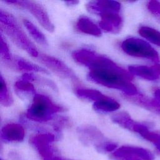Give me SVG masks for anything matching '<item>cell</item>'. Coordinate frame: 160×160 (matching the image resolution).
<instances>
[{
  "instance_id": "1",
  "label": "cell",
  "mask_w": 160,
  "mask_h": 160,
  "mask_svg": "<svg viewBox=\"0 0 160 160\" xmlns=\"http://www.w3.org/2000/svg\"><path fill=\"white\" fill-rule=\"evenodd\" d=\"M88 78L95 83L120 90L127 96L139 94L136 87L131 82L132 74L119 66L111 69L90 71Z\"/></svg>"
},
{
  "instance_id": "2",
  "label": "cell",
  "mask_w": 160,
  "mask_h": 160,
  "mask_svg": "<svg viewBox=\"0 0 160 160\" xmlns=\"http://www.w3.org/2000/svg\"><path fill=\"white\" fill-rule=\"evenodd\" d=\"M0 19L1 29L18 47L26 51L31 56L38 57L39 54L36 46L21 29L13 16L1 10Z\"/></svg>"
},
{
  "instance_id": "3",
  "label": "cell",
  "mask_w": 160,
  "mask_h": 160,
  "mask_svg": "<svg viewBox=\"0 0 160 160\" xmlns=\"http://www.w3.org/2000/svg\"><path fill=\"white\" fill-rule=\"evenodd\" d=\"M64 111L63 107L54 103L49 97L36 94L31 105L26 112V116L31 121L46 122L52 120L55 114Z\"/></svg>"
},
{
  "instance_id": "4",
  "label": "cell",
  "mask_w": 160,
  "mask_h": 160,
  "mask_svg": "<svg viewBox=\"0 0 160 160\" xmlns=\"http://www.w3.org/2000/svg\"><path fill=\"white\" fill-rule=\"evenodd\" d=\"M88 11L101 17L99 26L101 29L107 32L118 33L122 26V19L119 12L109 8L99 5L96 1H91L86 4Z\"/></svg>"
},
{
  "instance_id": "5",
  "label": "cell",
  "mask_w": 160,
  "mask_h": 160,
  "mask_svg": "<svg viewBox=\"0 0 160 160\" xmlns=\"http://www.w3.org/2000/svg\"><path fill=\"white\" fill-rule=\"evenodd\" d=\"M122 51L127 54L149 59L159 64L160 57L158 52L148 42L137 38H129L122 41L121 45Z\"/></svg>"
},
{
  "instance_id": "6",
  "label": "cell",
  "mask_w": 160,
  "mask_h": 160,
  "mask_svg": "<svg viewBox=\"0 0 160 160\" xmlns=\"http://www.w3.org/2000/svg\"><path fill=\"white\" fill-rule=\"evenodd\" d=\"M9 4H12L29 11L38 21L41 25L49 32L54 31V26L51 21L49 16L42 6L31 1H6Z\"/></svg>"
},
{
  "instance_id": "7",
  "label": "cell",
  "mask_w": 160,
  "mask_h": 160,
  "mask_svg": "<svg viewBox=\"0 0 160 160\" xmlns=\"http://www.w3.org/2000/svg\"><path fill=\"white\" fill-rule=\"evenodd\" d=\"M38 57L41 62L61 77L73 81H78L75 73L62 61L44 54H40Z\"/></svg>"
},
{
  "instance_id": "8",
  "label": "cell",
  "mask_w": 160,
  "mask_h": 160,
  "mask_svg": "<svg viewBox=\"0 0 160 160\" xmlns=\"http://www.w3.org/2000/svg\"><path fill=\"white\" fill-rule=\"evenodd\" d=\"M54 140L55 136L52 134L40 133L32 136L29 141L44 160H50L54 156L51 143Z\"/></svg>"
},
{
  "instance_id": "9",
  "label": "cell",
  "mask_w": 160,
  "mask_h": 160,
  "mask_svg": "<svg viewBox=\"0 0 160 160\" xmlns=\"http://www.w3.org/2000/svg\"><path fill=\"white\" fill-rule=\"evenodd\" d=\"M114 158L120 159L124 158L142 159V160H154L153 154L147 149L134 146H122L112 153Z\"/></svg>"
},
{
  "instance_id": "10",
  "label": "cell",
  "mask_w": 160,
  "mask_h": 160,
  "mask_svg": "<svg viewBox=\"0 0 160 160\" xmlns=\"http://www.w3.org/2000/svg\"><path fill=\"white\" fill-rule=\"evenodd\" d=\"M78 132L80 139L84 143L96 142V146H97L104 142V138L103 134L93 126L86 125L80 126L78 128Z\"/></svg>"
},
{
  "instance_id": "11",
  "label": "cell",
  "mask_w": 160,
  "mask_h": 160,
  "mask_svg": "<svg viewBox=\"0 0 160 160\" xmlns=\"http://www.w3.org/2000/svg\"><path fill=\"white\" fill-rule=\"evenodd\" d=\"M124 98L133 104L139 106L156 114L160 115V102L156 99H151L139 94L134 96L126 95Z\"/></svg>"
},
{
  "instance_id": "12",
  "label": "cell",
  "mask_w": 160,
  "mask_h": 160,
  "mask_svg": "<svg viewBox=\"0 0 160 160\" xmlns=\"http://www.w3.org/2000/svg\"><path fill=\"white\" fill-rule=\"evenodd\" d=\"M25 136L24 128L19 124L9 123L4 126L1 129V137L6 141L20 142Z\"/></svg>"
},
{
  "instance_id": "13",
  "label": "cell",
  "mask_w": 160,
  "mask_h": 160,
  "mask_svg": "<svg viewBox=\"0 0 160 160\" xmlns=\"http://www.w3.org/2000/svg\"><path fill=\"white\" fill-rule=\"evenodd\" d=\"M76 29L81 32L99 37L101 36V29L90 19L86 16L80 17L76 24Z\"/></svg>"
},
{
  "instance_id": "14",
  "label": "cell",
  "mask_w": 160,
  "mask_h": 160,
  "mask_svg": "<svg viewBox=\"0 0 160 160\" xmlns=\"http://www.w3.org/2000/svg\"><path fill=\"white\" fill-rule=\"evenodd\" d=\"M132 131L138 133L144 139L152 142L160 151V134L149 131L146 125L138 122L135 124Z\"/></svg>"
},
{
  "instance_id": "15",
  "label": "cell",
  "mask_w": 160,
  "mask_h": 160,
  "mask_svg": "<svg viewBox=\"0 0 160 160\" xmlns=\"http://www.w3.org/2000/svg\"><path fill=\"white\" fill-rule=\"evenodd\" d=\"M129 71L134 75L149 81H155L159 78V75L152 66H130Z\"/></svg>"
},
{
  "instance_id": "16",
  "label": "cell",
  "mask_w": 160,
  "mask_h": 160,
  "mask_svg": "<svg viewBox=\"0 0 160 160\" xmlns=\"http://www.w3.org/2000/svg\"><path fill=\"white\" fill-rule=\"evenodd\" d=\"M75 92L78 96L82 99L91 100L94 102L106 99L108 97L102 94L100 91L98 90L89 88H84L81 87L76 88L75 89Z\"/></svg>"
},
{
  "instance_id": "17",
  "label": "cell",
  "mask_w": 160,
  "mask_h": 160,
  "mask_svg": "<svg viewBox=\"0 0 160 160\" xmlns=\"http://www.w3.org/2000/svg\"><path fill=\"white\" fill-rule=\"evenodd\" d=\"M120 106V104L118 102L109 97L94 102L93 104V108L94 110L102 112L114 111L118 109Z\"/></svg>"
},
{
  "instance_id": "18",
  "label": "cell",
  "mask_w": 160,
  "mask_h": 160,
  "mask_svg": "<svg viewBox=\"0 0 160 160\" xmlns=\"http://www.w3.org/2000/svg\"><path fill=\"white\" fill-rule=\"evenodd\" d=\"M139 34L152 42L160 47V31L158 30L146 26H142L138 30Z\"/></svg>"
},
{
  "instance_id": "19",
  "label": "cell",
  "mask_w": 160,
  "mask_h": 160,
  "mask_svg": "<svg viewBox=\"0 0 160 160\" xmlns=\"http://www.w3.org/2000/svg\"><path fill=\"white\" fill-rule=\"evenodd\" d=\"M112 121L124 128L132 131L136 121H134L126 112H118L111 117Z\"/></svg>"
},
{
  "instance_id": "20",
  "label": "cell",
  "mask_w": 160,
  "mask_h": 160,
  "mask_svg": "<svg viewBox=\"0 0 160 160\" xmlns=\"http://www.w3.org/2000/svg\"><path fill=\"white\" fill-rule=\"evenodd\" d=\"M23 24L29 34L38 44L43 46H48V43L46 37L35 25L28 19H23Z\"/></svg>"
},
{
  "instance_id": "21",
  "label": "cell",
  "mask_w": 160,
  "mask_h": 160,
  "mask_svg": "<svg viewBox=\"0 0 160 160\" xmlns=\"http://www.w3.org/2000/svg\"><path fill=\"white\" fill-rule=\"evenodd\" d=\"M17 65L20 69L28 71H34L37 72H41L43 74H49V72L44 69L43 68L39 66L36 64H34L33 63L26 61L22 58H19L16 59Z\"/></svg>"
},
{
  "instance_id": "22",
  "label": "cell",
  "mask_w": 160,
  "mask_h": 160,
  "mask_svg": "<svg viewBox=\"0 0 160 160\" xmlns=\"http://www.w3.org/2000/svg\"><path fill=\"white\" fill-rule=\"evenodd\" d=\"M0 102L4 106H9L12 103V99L8 89L5 81L2 76L0 80Z\"/></svg>"
},
{
  "instance_id": "23",
  "label": "cell",
  "mask_w": 160,
  "mask_h": 160,
  "mask_svg": "<svg viewBox=\"0 0 160 160\" xmlns=\"http://www.w3.org/2000/svg\"><path fill=\"white\" fill-rule=\"evenodd\" d=\"M22 80H25V81H34L38 83H40L41 84L43 85H46V86H48L49 87H50L51 89H52L54 91H57L58 88L57 86L56 85V84H54L52 81L47 79L46 78H42V77H39L36 75H34L33 74H29V73H26L24 74H23L22 77Z\"/></svg>"
},
{
  "instance_id": "24",
  "label": "cell",
  "mask_w": 160,
  "mask_h": 160,
  "mask_svg": "<svg viewBox=\"0 0 160 160\" xmlns=\"http://www.w3.org/2000/svg\"><path fill=\"white\" fill-rule=\"evenodd\" d=\"M14 86L17 90L21 92L35 94V88L31 82L25 80H19L15 82Z\"/></svg>"
},
{
  "instance_id": "25",
  "label": "cell",
  "mask_w": 160,
  "mask_h": 160,
  "mask_svg": "<svg viewBox=\"0 0 160 160\" xmlns=\"http://www.w3.org/2000/svg\"><path fill=\"white\" fill-rule=\"evenodd\" d=\"M148 8L160 23V2L158 1H150L148 3Z\"/></svg>"
},
{
  "instance_id": "26",
  "label": "cell",
  "mask_w": 160,
  "mask_h": 160,
  "mask_svg": "<svg viewBox=\"0 0 160 160\" xmlns=\"http://www.w3.org/2000/svg\"><path fill=\"white\" fill-rule=\"evenodd\" d=\"M1 55L4 59L7 61H11V57L9 52V49L6 42L4 41L2 35L1 36Z\"/></svg>"
},
{
  "instance_id": "27",
  "label": "cell",
  "mask_w": 160,
  "mask_h": 160,
  "mask_svg": "<svg viewBox=\"0 0 160 160\" xmlns=\"http://www.w3.org/2000/svg\"><path fill=\"white\" fill-rule=\"evenodd\" d=\"M154 94L155 99L158 102H160V88H158L155 89V91H154Z\"/></svg>"
},
{
  "instance_id": "28",
  "label": "cell",
  "mask_w": 160,
  "mask_h": 160,
  "mask_svg": "<svg viewBox=\"0 0 160 160\" xmlns=\"http://www.w3.org/2000/svg\"><path fill=\"white\" fill-rule=\"evenodd\" d=\"M65 3H66L69 6H74L76 5L77 4L79 3L78 1H66Z\"/></svg>"
},
{
  "instance_id": "29",
  "label": "cell",
  "mask_w": 160,
  "mask_h": 160,
  "mask_svg": "<svg viewBox=\"0 0 160 160\" xmlns=\"http://www.w3.org/2000/svg\"><path fill=\"white\" fill-rule=\"evenodd\" d=\"M156 72L158 73V74L160 76V64H156L153 66Z\"/></svg>"
},
{
  "instance_id": "30",
  "label": "cell",
  "mask_w": 160,
  "mask_h": 160,
  "mask_svg": "<svg viewBox=\"0 0 160 160\" xmlns=\"http://www.w3.org/2000/svg\"><path fill=\"white\" fill-rule=\"evenodd\" d=\"M50 160H65L64 159H62L61 158L57 157V156H53Z\"/></svg>"
}]
</instances>
